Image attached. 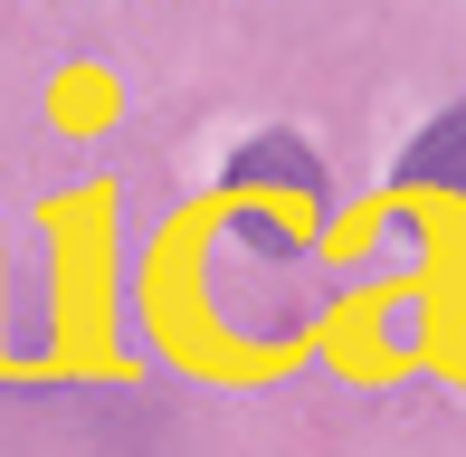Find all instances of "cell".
I'll return each instance as SVG.
<instances>
[{
	"label": "cell",
	"instance_id": "obj_1",
	"mask_svg": "<svg viewBox=\"0 0 466 457\" xmlns=\"http://www.w3.org/2000/svg\"><path fill=\"white\" fill-rule=\"evenodd\" d=\"M400 181H410V191H448V200H466V96L410 134V153H400Z\"/></svg>",
	"mask_w": 466,
	"mask_h": 457
},
{
	"label": "cell",
	"instance_id": "obj_2",
	"mask_svg": "<svg viewBox=\"0 0 466 457\" xmlns=\"http://www.w3.org/2000/svg\"><path fill=\"white\" fill-rule=\"evenodd\" d=\"M228 181H238V191H258V181H286V191L305 200V210L324 200V172H314V153H305L295 134H258V143L238 153V172H228Z\"/></svg>",
	"mask_w": 466,
	"mask_h": 457
}]
</instances>
